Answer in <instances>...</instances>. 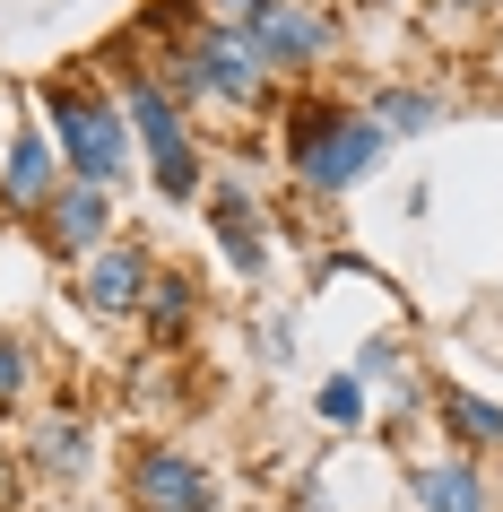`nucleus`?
<instances>
[{
  "label": "nucleus",
  "instance_id": "a211bd4d",
  "mask_svg": "<svg viewBox=\"0 0 503 512\" xmlns=\"http://www.w3.org/2000/svg\"><path fill=\"white\" fill-rule=\"evenodd\" d=\"M0 495H9V452H0Z\"/></svg>",
  "mask_w": 503,
  "mask_h": 512
},
{
  "label": "nucleus",
  "instance_id": "f03ea898",
  "mask_svg": "<svg viewBox=\"0 0 503 512\" xmlns=\"http://www.w3.org/2000/svg\"><path fill=\"white\" fill-rule=\"evenodd\" d=\"M53 148H61V165H70V183L113 191L139 139H131V113H113L105 96H96V87L70 70V79L53 87Z\"/></svg>",
  "mask_w": 503,
  "mask_h": 512
},
{
  "label": "nucleus",
  "instance_id": "7ed1b4c3",
  "mask_svg": "<svg viewBox=\"0 0 503 512\" xmlns=\"http://www.w3.org/2000/svg\"><path fill=\"white\" fill-rule=\"evenodd\" d=\"M261 87H269V70H261V53H252L235 27L183 18V35H174V96H209V105H226V113H252Z\"/></svg>",
  "mask_w": 503,
  "mask_h": 512
},
{
  "label": "nucleus",
  "instance_id": "0eeeda50",
  "mask_svg": "<svg viewBox=\"0 0 503 512\" xmlns=\"http://www.w3.org/2000/svg\"><path fill=\"white\" fill-rule=\"evenodd\" d=\"M105 226H113L105 191L96 183H61L53 200H44V217H35V243L61 252V261H87V252H105Z\"/></svg>",
  "mask_w": 503,
  "mask_h": 512
},
{
  "label": "nucleus",
  "instance_id": "f8f14e48",
  "mask_svg": "<svg viewBox=\"0 0 503 512\" xmlns=\"http://www.w3.org/2000/svg\"><path fill=\"white\" fill-rule=\"evenodd\" d=\"M434 408H443L451 434H460V443H477V452H495V443H503V408L477 400V391H460V382H443V391H434Z\"/></svg>",
  "mask_w": 503,
  "mask_h": 512
},
{
  "label": "nucleus",
  "instance_id": "f3484780",
  "mask_svg": "<svg viewBox=\"0 0 503 512\" xmlns=\"http://www.w3.org/2000/svg\"><path fill=\"white\" fill-rule=\"evenodd\" d=\"M365 408V382H321V417H356Z\"/></svg>",
  "mask_w": 503,
  "mask_h": 512
},
{
  "label": "nucleus",
  "instance_id": "f257e3e1",
  "mask_svg": "<svg viewBox=\"0 0 503 512\" xmlns=\"http://www.w3.org/2000/svg\"><path fill=\"white\" fill-rule=\"evenodd\" d=\"M382 148H391V131H382L365 105L304 96V105L287 113V165H295V183H304V191H347V183H365L373 165H382Z\"/></svg>",
  "mask_w": 503,
  "mask_h": 512
},
{
  "label": "nucleus",
  "instance_id": "1a4fd4ad",
  "mask_svg": "<svg viewBox=\"0 0 503 512\" xmlns=\"http://www.w3.org/2000/svg\"><path fill=\"white\" fill-rule=\"evenodd\" d=\"M53 191H61V183H53V139L18 122V139H9V174H0V200H9V209H18V217L35 226Z\"/></svg>",
  "mask_w": 503,
  "mask_h": 512
},
{
  "label": "nucleus",
  "instance_id": "9b49d317",
  "mask_svg": "<svg viewBox=\"0 0 503 512\" xmlns=\"http://www.w3.org/2000/svg\"><path fill=\"white\" fill-rule=\"evenodd\" d=\"M417 495H425V512H486V478H477L469 460H434V469H417Z\"/></svg>",
  "mask_w": 503,
  "mask_h": 512
},
{
  "label": "nucleus",
  "instance_id": "6ab92c4d",
  "mask_svg": "<svg viewBox=\"0 0 503 512\" xmlns=\"http://www.w3.org/2000/svg\"><path fill=\"white\" fill-rule=\"evenodd\" d=\"M460 9H486V0H460Z\"/></svg>",
  "mask_w": 503,
  "mask_h": 512
},
{
  "label": "nucleus",
  "instance_id": "423d86ee",
  "mask_svg": "<svg viewBox=\"0 0 503 512\" xmlns=\"http://www.w3.org/2000/svg\"><path fill=\"white\" fill-rule=\"evenodd\" d=\"M131 504H139V512H217V486H209L200 460L148 443V452L131 460Z\"/></svg>",
  "mask_w": 503,
  "mask_h": 512
},
{
  "label": "nucleus",
  "instance_id": "2eb2a0df",
  "mask_svg": "<svg viewBox=\"0 0 503 512\" xmlns=\"http://www.w3.org/2000/svg\"><path fill=\"white\" fill-rule=\"evenodd\" d=\"M27 382H35V348L0 330V408H18V391H27Z\"/></svg>",
  "mask_w": 503,
  "mask_h": 512
},
{
  "label": "nucleus",
  "instance_id": "9d476101",
  "mask_svg": "<svg viewBox=\"0 0 503 512\" xmlns=\"http://www.w3.org/2000/svg\"><path fill=\"white\" fill-rule=\"evenodd\" d=\"M217 243H226V261H235L243 278H261V261H269V243H261V209L243 200V191H217Z\"/></svg>",
  "mask_w": 503,
  "mask_h": 512
},
{
  "label": "nucleus",
  "instance_id": "20e7f679",
  "mask_svg": "<svg viewBox=\"0 0 503 512\" xmlns=\"http://www.w3.org/2000/svg\"><path fill=\"white\" fill-rule=\"evenodd\" d=\"M122 105H131V139L148 148V165H157V191L165 200H191V191H200V148H191L183 96L157 87V79H122Z\"/></svg>",
  "mask_w": 503,
  "mask_h": 512
},
{
  "label": "nucleus",
  "instance_id": "4468645a",
  "mask_svg": "<svg viewBox=\"0 0 503 512\" xmlns=\"http://www.w3.org/2000/svg\"><path fill=\"white\" fill-rule=\"evenodd\" d=\"M148 322H157L165 339H183V330H191V287H183V278H157V296H148Z\"/></svg>",
  "mask_w": 503,
  "mask_h": 512
},
{
  "label": "nucleus",
  "instance_id": "dca6fc26",
  "mask_svg": "<svg viewBox=\"0 0 503 512\" xmlns=\"http://www.w3.org/2000/svg\"><path fill=\"white\" fill-rule=\"evenodd\" d=\"M44 460H53V469H70V460H79V426H70V417H53V426H44Z\"/></svg>",
  "mask_w": 503,
  "mask_h": 512
},
{
  "label": "nucleus",
  "instance_id": "6e6552de",
  "mask_svg": "<svg viewBox=\"0 0 503 512\" xmlns=\"http://www.w3.org/2000/svg\"><path fill=\"white\" fill-rule=\"evenodd\" d=\"M79 296L96 304V313H139V304H148V252H139V243H105V252L87 261Z\"/></svg>",
  "mask_w": 503,
  "mask_h": 512
},
{
  "label": "nucleus",
  "instance_id": "39448f33",
  "mask_svg": "<svg viewBox=\"0 0 503 512\" xmlns=\"http://www.w3.org/2000/svg\"><path fill=\"white\" fill-rule=\"evenodd\" d=\"M217 27H235L261 53V70H313L330 53V27L313 9H287V0H217Z\"/></svg>",
  "mask_w": 503,
  "mask_h": 512
},
{
  "label": "nucleus",
  "instance_id": "ddd939ff",
  "mask_svg": "<svg viewBox=\"0 0 503 512\" xmlns=\"http://www.w3.org/2000/svg\"><path fill=\"white\" fill-rule=\"evenodd\" d=\"M373 122H382V131H434V122H443V105H434V96H417V87H382Z\"/></svg>",
  "mask_w": 503,
  "mask_h": 512
}]
</instances>
